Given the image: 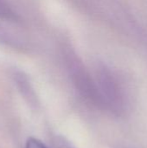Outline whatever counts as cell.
<instances>
[{
	"label": "cell",
	"mask_w": 147,
	"mask_h": 148,
	"mask_svg": "<svg viewBox=\"0 0 147 148\" xmlns=\"http://www.w3.org/2000/svg\"><path fill=\"white\" fill-rule=\"evenodd\" d=\"M25 148H48L42 141L34 139V138H30L27 140L26 142V146Z\"/></svg>",
	"instance_id": "obj_1"
},
{
	"label": "cell",
	"mask_w": 147,
	"mask_h": 148,
	"mask_svg": "<svg viewBox=\"0 0 147 148\" xmlns=\"http://www.w3.org/2000/svg\"><path fill=\"white\" fill-rule=\"evenodd\" d=\"M54 148H75V147L72 146V144H71L69 141H68V140H64V139L61 138V139H58V140H56L55 141V147Z\"/></svg>",
	"instance_id": "obj_2"
}]
</instances>
